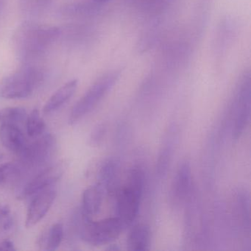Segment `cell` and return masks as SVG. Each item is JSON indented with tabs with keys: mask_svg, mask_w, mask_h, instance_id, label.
<instances>
[{
	"mask_svg": "<svg viewBox=\"0 0 251 251\" xmlns=\"http://www.w3.org/2000/svg\"><path fill=\"white\" fill-rule=\"evenodd\" d=\"M61 30L55 26L25 23L19 27L14 35V42L23 58H37L56 42Z\"/></svg>",
	"mask_w": 251,
	"mask_h": 251,
	"instance_id": "1",
	"label": "cell"
},
{
	"mask_svg": "<svg viewBox=\"0 0 251 251\" xmlns=\"http://www.w3.org/2000/svg\"><path fill=\"white\" fill-rule=\"evenodd\" d=\"M145 187V173L140 167H134L129 173L127 183L114 192L115 216L127 228L137 217Z\"/></svg>",
	"mask_w": 251,
	"mask_h": 251,
	"instance_id": "2",
	"label": "cell"
},
{
	"mask_svg": "<svg viewBox=\"0 0 251 251\" xmlns=\"http://www.w3.org/2000/svg\"><path fill=\"white\" fill-rule=\"evenodd\" d=\"M42 70L33 66H25L14 72L0 83V97L5 99L27 98L42 83Z\"/></svg>",
	"mask_w": 251,
	"mask_h": 251,
	"instance_id": "3",
	"label": "cell"
},
{
	"mask_svg": "<svg viewBox=\"0 0 251 251\" xmlns=\"http://www.w3.org/2000/svg\"><path fill=\"white\" fill-rule=\"evenodd\" d=\"M120 76V72L114 70L105 73L94 82L72 108L69 123L75 124L91 112L114 87Z\"/></svg>",
	"mask_w": 251,
	"mask_h": 251,
	"instance_id": "4",
	"label": "cell"
},
{
	"mask_svg": "<svg viewBox=\"0 0 251 251\" xmlns=\"http://www.w3.org/2000/svg\"><path fill=\"white\" fill-rule=\"evenodd\" d=\"M251 75L245 73L239 79L232 102L233 138L239 139L243 134L251 116Z\"/></svg>",
	"mask_w": 251,
	"mask_h": 251,
	"instance_id": "5",
	"label": "cell"
},
{
	"mask_svg": "<svg viewBox=\"0 0 251 251\" xmlns=\"http://www.w3.org/2000/svg\"><path fill=\"white\" fill-rule=\"evenodd\" d=\"M81 236L83 240L94 246L107 245L120 236L125 230L118 217H108L100 220L83 219Z\"/></svg>",
	"mask_w": 251,
	"mask_h": 251,
	"instance_id": "6",
	"label": "cell"
},
{
	"mask_svg": "<svg viewBox=\"0 0 251 251\" xmlns=\"http://www.w3.org/2000/svg\"><path fill=\"white\" fill-rule=\"evenodd\" d=\"M55 146V139L52 135H42L35 138L33 142H27L20 156L27 165H42L52 156Z\"/></svg>",
	"mask_w": 251,
	"mask_h": 251,
	"instance_id": "7",
	"label": "cell"
},
{
	"mask_svg": "<svg viewBox=\"0 0 251 251\" xmlns=\"http://www.w3.org/2000/svg\"><path fill=\"white\" fill-rule=\"evenodd\" d=\"M34 196L26 215L25 226L27 228L37 225L49 212L56 198V191L48 188Z\"/></svg>",
	"mask_w": 251,
	"mask_h": 251,
	"instance_id": "8",
	"label": "cell"
},
{
	"mask_svg": "<svg viewBox=\"0 0 251 251\" xmlns=\"http://www.w3.org/2000/svg\"><path fill=\"white\" fill-rule=\"evenodd\" d=\"M64 170L65 165L62 163L45 169L26 185L22 194L23 198L33 196L39 192L48 189L59 180L60 177L64 174Z\"/></svg>",
	"mask_w": 251,
	"mask_h": 251,
	"instance_id": "9",
	"label": "cell"
},
{
	"mask_svg": "<svg viewBox=\"0 0 251 251\" xmlns=\"http://www.w3.org/2000/svg\"><path fill=\"white\" fill-rule=\"evenodd\" d=\"M239 30V23L233 17L227 16L219 23L214 42V54L217 58L223 56L232 45Z\"/></svg>",
	"mask_w": 251,
	"mask_h": 251,
	"instance_id": "10",
	"label": "cell"
},
{
	"mask_svg": "<svg viewBox=\"0 0 251 251\" xmlns=\"http://www.w3.org/2000/svg\"><path fill=\"white\" fill-rule=\"evenodd\" d=\"M192 189V168L189 161L181 163L173 180L172 198L176 203L183 202Z\"/></svg>",
	"mask_w": 251,
	"mask_h": 251,
	"instance_id": "11",
	"label": "cell"
},
{
	"mask_svg": "<svg viewBox=\"0 0 251 251\" xmlns=\"http://www.w3.org/2000/svg\"><path fill=\"white\" fill-rule=\"evenodd\" d=\"M105 191L97 183L86 189L82 198L81 214L83 220H94L102 208Z\"/></svg>",
	"mask_w": 251,
	"mask_h": 251,
	"instance_id": "12",
	"label": "cell"
},
{
	"mask_svg": "<svg viewBox=\"0 0 251 251\" xmlns=\"http://www.w3.org/2000/svg\"><path fill=\"white\" fill-rule=\"evenodd\" d=\"M0 141L7 149L18 155L28 142L19 126L8 124L0 125Z\"/></svg>",
	"mask_w": 251,
	"mask_h": 251,
	"instance_id": "13",
	"label": "cell"
},
{
	"mask_svg": "<svg viewBox=\"0 0 251 251\" xmlns=\"http://www.w3.org/2000/svg\"><path fill=\"white\" fill-rule=\"evenodd\" d=\"M77 85H78V81L76 79H74L67 82L59 89H57L44 105V114H52L54 111L59 109L75 93Z\"/></svg>",
	"mask_w": 251,
	"mask_h": 251,
	"instance_id": "14",
	"label": "cell"
},
{
	"mask_svg": "<svg viewBox=\"0 0 251 251\" xmlns=\"http://www.w3.org/2000/svg\"><path fill=\"white\" fill-rule=\"evenodd\" d=\"M151 242V230L146 224L135 226L127 238L128 250L135 251H148Z\"/></svg>",
	"mask_w": 251,
	"mask_h": 251,
	"instance_id": "15",
	"label": "cell"
},
{
	"mask_svg": "<svg viewBox=\"0 0 251 251\" xmlns=\"http://www.w3.org/2000/svg\"><path fill=\"white\" fill-rule=\"evenodd\" d=\"M118 162L109 160L104 163L98 173V183L105 193L113 195L116 191V182L118 177Z\"/></svg>",
	"mask_w": 251,
	"mask_h": 251,
	"instance_id": "16",
	"label": "cell"
},
{
	"mask_svg": "<svg viewBox=\"0 0 251 251\" xmlns=\"http://www.w3.org/2000/svg\"><path fill=\"white\" fill-rule=\"evenodd\" d=\"M173 0H130L132 5L142 14L158 16L168 8Z\"/></svg>",
	"mask_w": 251,
	"mask_h": 251,
	"instance_id": "17",
	"label": "cell"
},
{
	"mask_svg": "<svg viewBox=\"0 0 251 251\" xmlns=\"http://www.w3.org/2000/svg\"><path fill=\"white\" fill-rule=\"evenodd\" d=\"M64 228L62 223H57L51 226L40 239V246L46 251H55L61 245L64 239Z\"/></svg>",
	"mask_w": 251,
	"mask_h": 251,
	"instance_id": "18",
	"label": "cell"
},
{
	"mask_svg": "<svg viewBox=\"0 0 251 251\" xmlns=\"http://www.w3.org/2000/svg\"><path fill=\"white\" fill-rule=\"evenodd\" d=\"M102 8L94 4L90 0L84 2H75L66 5L63 14L73 17H86L96 15L100 12Z\"/></svg>",
	"mask_w": 251,
	"mask_h": 251,
	"instance_id": "19",
	"label": "cell"
},
{
	"mask_svg": "<svg viewBox=\"0 0 251 251\" xmlns=\"http://www.w3.org/2000/svg\"><path fill=\"white\" fill-rule=\"evenodd\" d=\"M238 214L241 220L242 228L245 233L250 235L251 230V214H250V200L245 191L239 190L236 196Z\"/></svg>",
	"mask_w": 251,
	"mask_h": 251,
	"instance_id": "20",
	"label": "cell"
},
{
	"mask_svg": "<svg viewBox=\"0 0 251 251\" xmlns=\"http://www.w3.org/2000/svg\"><path fill=\"white\" fill-rule=\"evenodd\" d=\"M27 114L23 107H8L0 110V125L8 124L17 126L25 123Z\"/></svg>",
	"mask_w": 251,
	"mask_h": 251,
	"instance_id": "21",
	"label": "cell"
},
{
	"mask_svg": "<svg viewBox=\"0 0 251 251\" xmlns=\"http://www.w3.org/2000/svg\"><path fill=\"white\" fill-rule=\"evenodd\" d=\"M25 124L27 135L33 139L42 136L46 130L45 122L37 108L33 109L27 115Z\"/></svg>",
	"mask_w": 251,
	"mask_h": 251,
	"instance_id": "22",
	"label": "cell"
},
{
	"mask_svg": "<svg viewBox=\"0 0 251 251\" xmlns=\"http://www.w3.org/2000/svg\"><path fill=\"white\" fill-rule=\"evenodd\" d=\"M15 219L9 205L0 204V236L11 234L15 229Z\"/></svg>",
	"mask_w": 251,
	"mask_h": 251,
	"instance_id": "23",
	"label": "cell"
},
{
	"mask_svg": "<svg viewBox=\"0 0 251 251\" xmlns=\"http://www.w3.org/2000/svg\"><path fill=\"white\" fill-rule=\"evenodd\" d=\"M54 0H18V6L24 14H36L48 9Z\"/></svg>",
	"mask_w": 251,
	"mask_h": 251,
	"instance_id": "24",
	"label": "cell"
},
{
	"mask_svg": "<svg viewBox=\"0 0 251 251\" xmlns=\"http://www.w3.org/2000/svg\"><path fill=\"white\" fill-rule=\"evenodd\" d=\"M173 155V146L171 143H167L162 148L157 161V173L160 177H164L167 174Z\"/></svg>",
	"mask_w": 251,
	"mask_h": 251,
	"instance_id": "25",
	"label": "cell"
},
{
	"mask_svg": "<svg viewBox=\"0 0 251 251\" xmlns=\"http://www.w3.org/2000/svg\"><path fill=\"white\" fill-rule=\"evenodd\" d=\"M105 134V126L99 125L92 132L90 137L91 145H96L100 142Z\"/></svg>",
	"mask_w": 251,
	"mask_h": 251,
	"instance_id": "26",
	"label": "cell"
},
{
	"mask_svg": "<svg viewBox=\"0 0 251 251\" xmlns=\"http://www.w3.org/2000/svg\"><path fill=\"white\" fill-rule=\"evenodd\" d=\"M15 170L12 164H0V183L5 180Z\"/></svg>",
	"mask_w": 251,
	"mask_h": 251,
	"instance_id": "27",
	"label": "cell"
},
{
	"mask_svg": "<svg viewBox=\"0 0 251 251\" xmlns=\"http://www.w3.org/2000/svg\"><path fill=\"white\" fill-rule=\"evenodd\" d=\"M0 251H16L15 245L9 239H5L0 242Z\"/></svg>",
	"mask_w": 251,
	"mask_h": 251,
	"instance_id": "28",
	"label": "cell"
},
{
	"mask_svg": "<svg viewBox=\"0 0 251 251\" xmlns=\"http://www.w3.org/2000/svg\"><path fill=\"white\" fill-rule=\"evenodd\" d=\"M93 2L95 5H98V6L101 7V8H103L107 3L111 1V0H90Z\"/></svg>",
	"mask_w": 251,
	"mask_h": 251,
	"instance_id": "29",
	"label": "cell"
},
{
	"mask_svg": "<svg viewBox=\"0 0 251 251\" xmlns=\"http://www.w3.org/2000/svg\"><path fill=\"white\" fill-rule=\"evenodd\" d=\"M4 155H5V154L0 150V160H2L4 158Z\"/></svg>",
	"mask_w": 251,
	"mask_h": 251,
	"instance_id": "30",
	"label": "cell"
}]
</instances>
